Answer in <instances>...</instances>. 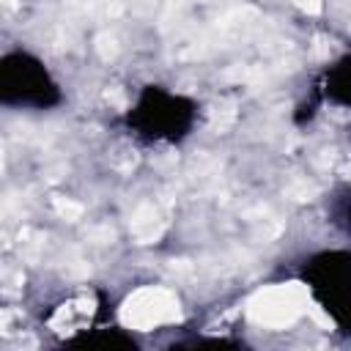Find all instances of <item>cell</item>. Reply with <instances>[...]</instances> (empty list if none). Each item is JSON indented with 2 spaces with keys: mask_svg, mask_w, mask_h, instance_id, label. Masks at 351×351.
<instances>
[{
  "mask_svg": "<svg viewBox=\"0 0 351 351\" xmlns=\"http://www.w3.org/2000/svg\"><path fill=\"white\" fill-rule=\"evenodd\" d=\"M63 101V90L47 63L30 49H8L0 58V104L8 110L47 112Z\"/></svg>",
  "mask_w": 351,
  "mask_h": 351,
  "instance_id": "7a4b0ae2",
  "label": "cell"
},
{
  "mask_svg": "<svg viewBox=\"0 0 351 351\" xmlns=\"http://www.w3.org/2000/svg\"><path fill=\"white\" fill-rule=\"evenodd\" d=\"M200 107L192 96L165 85L140 88L134 104L123 115L126 132L145 145H176L186 140L197 123Z\"/></svg>",
  "mask_w": 351,
  "mask_h": 351,
  "instance_id": "6da1fadb",
  "label": "cell"
},
{
  "mask_svg": "<svg viewBox=\"0 0 351 351\" xmlns=\"http://www.w3.org/2000/svg\"><path fill=\"white\" fill-rule=\"evenodd\" d=\"M326 217H329V222L346 239H351V184H340L329 195V200H326Z\"/></svg>",
  "mask_w": 351,
  "mask_h": 351,
  "instance_id": "5b68a950",
  "label": "cell"
},
{
  "mask_svg": "<svg viewBox=\"0 0 351 351\" xmlns=\"http://www.w3.org/2000/svg\"><path fill=\"white\" fill-rule=\"evenodd\" d=\"M324 101L343 107V110H351V49L343 52L340 58H335L324 69V74L318 77L315 96H313L310 107H318Z\"/></svg>",
  "mask_w": 351,
  "mask_h": 351,
  "instance_id": "277c9868",
  "label": "cell"
},
{
  "mask_svg": "<svg viewBox=\"0 0 351 351\" xmlns=\"http://www.w3.org/2000/svg\"><path fill=\"white\" fill-rule=\"evenodd\" d=\"M299 277L332 324L343 335H351V250L335 247L313 252L302 263Z\"/></svg>",
  "mask_w": 351,
  "mask_h": 351,
  "instance_id": "3957f363",
  "label": "cell"
},
{
  "mask_svg": "<svg viewBox=\"0 0 351 351\" xmlns=\"http://www.w3.org/2000/svg\"><path fill=\"white\" fill-rule=\"evenodd\" d=\"M69 346H101V348H123V346H134V337L121 332V329H93L90 335H80L71 337Z\"/></svg>",
  "mask_w": 351,
  "mask_h": 351,
  "instance_id": "8992f818",
  "label": "cell"
}]
</instances>
